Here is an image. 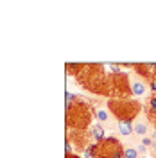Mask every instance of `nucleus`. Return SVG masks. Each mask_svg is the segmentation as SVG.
Returning <instances> with one entry per match:
<instances>
[{
    "label": "nucleus",
    "mask_w": 156,
    "mask_h": 158,
    "mask_svg": "<svg viewBox=\"0 0 156 158\" xmlns=\"http://www.w3.org/2000/svg\"><path fill=\"white\" fill-rule=\"evenodd\" d=\"M109 76L111 72L108 65L102 63H83L81 70L76 76L77 85H81L90 94L99 97H109Z\"/></svg>",
    "instance_id": "f257e3e1"
},
{
    "label": "nucleus",
    "mask_w": 156,
    "mask_h": 158,
    "mask_svg": "<svg viewBox=\"0 0 156 158\" xmlns=\"http://www.w3.org/2000/svg\"><path fill=\"white\" fill-rule=\"evenodd\" d=\"M97 108L88 99L77 95L74 102H67L65 106V126L67 129L76 131H88L93 124Z\"/></svg>",
    "instance_id": "f03ea898"
},
{
    "label": "nucleus",
    "mask_w": 156,
    "mask_h": 158,
    "mask_svg": "<svg viewBox=\"0 0 156 158\" xmlns=\"http://www.w3.org/2000/svg\"><path fill=\"white\" fill-rule=\"evenodd\" d=\"M106 106L117 122H135L144 111V104H140L137 99H109Z\"/></svg>",
    "instance_id": "7ed1b4c3"
},
{
    "label": "nucleus",
    "mask_w": 156,
    "mask_h": 158,
    "mask_svg": "<svg viewBox=\"0 0 156 158\" xmlns=\"http://www.w3.org/2000/svg\"><path fill=\"white\" fill-rule=\"evenodd\" d=\"M99 155L97 158H118L124 156V146L122 142H118V138L115 137H106L102 142L97 144Z\"/></svg>",
    "instance_id": "20e7f679"
},
{
    "label": "nucleus",
    "mask_w": 156,
    "mask_h": 158,
    "mask_svg": "<svg viewBox=\"0 0 156 158\" xmlns=\"http://www.w3.org/2000/svg\"><path fill=\"white\" fill-rule=\"evenodd\" d=\"M67 140H68L70 144L74 146V149H76V151H81V153H84V149H86L90 144H93L90 131H76V129H67Z\"/></svg>",
    "instance_id": "39448f33"
},
{
    "label": "nucleus",
    "mask_w": 156,
    "mask_h": 158,
    "mask_svg": "<svg viewBox=\"0 0 156 158\" xmlns=\"http://www.w3.org/2000/svg\"><path fill=\"white\" fill-rule=\"evenodd\" d=\"M133 70L146 83L156 81V63H133Z\"/></svg>",
    "instance_id": "423d86ee"
},
{
    "label": "nucleus",
    "mask_w": 156,
    "mask_h": 158,
    "mask_svg": "<svg viewBox=\"0 0 156 158\" xmlns=\"http://www.w3.org/2000/svg\"><path fill=\"white\" fill-rule=\"evenodd\" d=\"M144 115L149 124L156 126V94H149L144 101Z\"/></svg>",
    "instance_id": "0eeeda50"
},
{
    "label": "nucleus",
    "mask_w": 156,
    "mask_h": 158,
    "mask_svg": "<svg viewBox=\"0 0 156 158\" xmlns=\"http://www.w3.org/2000/svg\"><path fill=\"white\" fill-rule=\"evenodd\" d=\"M104 126L101 124V122H93L92 124V128L88 129L90 131V135H92V140L95 142V144H99V142H102L104 138H106V131H104Z\"/></svg>",
    "instance_id": "6e6552de"
},
{
    "label": "nucleus",
    "mask_w": 156,
    "mask_h": 158,
    "mask_svg": "<svg viewBox=\"0 0 156 158\" xmlns=\"http://www.w3.org/2000/svg\"><path fill=\"white\" fill-rule=\"evenodd\" d=\"M147 90H149V86H147V83L144 81V79H133V81H131L133 97H144V95L147 94Z\"/></svg>",
    "instance_id": "1a4fd4ad"
},
{
    "label": "nucleus",
    "mask_w": 156,
    "mask_h": 158,
    "mask_svg": "<svg viewBox=\"0 0 156 158\" xmlns=\"http://www.w3.org/2000/svg\"><path fill=\"white\" fill-rule=\"evenodd\" d=\"M113 120H115V117L111 115V111L109 110H97L95 111V122H101L102 126H111L113 124ZM117 122V120H115Z\"/></svg>",
    "instance_id": "9d476101"
},
{
    "label": "nucleus",
    "mask_w": 156,
    "mask_h": 158,
    "mask_svg": "<svg viewBox=\"0 0 156 158\" xmlns=\"http://www.w3.org/2000/svg\"><path fill=\"white\" fill-rule=\"evenodd\" d=\"M149 129H151V126H149L147 120H135L133 122V131H135V135H138V137H147Z\"/></svg>",
    "instance_id": "9b49d317"
},
{
    "label": "nucleus",
    "mask_w": 156,
    "mask_h": 158,
    "mask_svg": "<svg viewBox=\"0 0 156 158\" xmlns=\"http://www.w3.org/2000/svg\"><path fill=\"white\" fill-rule=\"evenodd\" d=\"M117 129L122 137H131L133 131V122H117Z\"/></svg>",
    "instance_id": "f8f14e48"
},
{
    "label": "nucleus",
    "mask_w": 156,
    "mask_h": 158,
    "mask_svg": "<svg viewBox=\"0 0 156 158\" xmlns=\"http://www.w3.org/2000/svg\"><path fill=\"white\" fill-rule=\"evenodd\" d=\"M124 158H146V156L140 155L137 148H133V146H126V148H124Z\"/></svg>",
    "instance_id": "ddd939ff"
},
{
    "label": "nucleus",
    "mask_w": 156,
    "mask_h": 158,
    "mask_svg": "<svg viewBox=\"0 0 156 158\" xmlns=\"http://www.w3.org/2000/svg\"><path fill=\"white\" fill-rule=\"evenodd\" d=\"M81 65H83V63H67V65H65V70H67V74H68V76L76 77V76H77V72L81 70Z\"/></svg>",
    "instance_id": "4468645a"
},
{
    "label": "nucleus",
    "mask_w": 156,
    "mask_h": 158,
    "mask_svg": "<svg viewBox=\"0 0 156 158\" xmlns=\"http://www.w3.org/2000/svg\"><path fill=\"white\" fill-rule=\"evenodd\" d=\"M84 158H97V155H99V148H97V144L93 142V144H90L86 149H84Z\"/></svg>",
    "instance_id": "2eb2a0df"
},
{
    "label": "nucleus",
    "mask_w": 156,
    "mask_h": 158,
    "mask_svg": "<svg viewBox=\"0 0 156 158\" xmlns=\"http://www.w3.org/2000/svg\"><path fill=\"white\" fill-rule=\"evenodd\" d=\"M137 149H138V153H140V155H146L147 151H149V149H147L146 146H142V144H138V146H137Z\"/></svg>",
    "instance_id": "dca6fc26"
},
{
    "label": "nucleus",
    "mask_w": 156,
    "mask_h": 158,
    "mask_svg": "<svg viewBox=\"0 0 156 158\" xmlns=\"http://www.w3.org/2000/svg\"><path fill=\"white\" fill-rule=\"evenodd\" d=\"M67 158H83V156H79V155H76V153H72V155H67Z\"/></svg>",
    "instance_id": "f3484780"
},
{
    "label": "nucleus",
    "mask_w": 156,
    "mask_h": 158,
    "mask_svg": "<svg viewBox=\"0 0 156 158\" xmlns=\"http://www.w3.org/2000/svg\"><path fill=\"white\" fill-rule=\"evenodd\" d=\"M154 133H156V126H154Z\"/></svg>",
    "instance_id": "a211bd4d"
},
{
    "label": "nucleus",
    "mask_w": 156,
    "mask_h": 158,
    "mask_svg": "<svg viewBox=\"0 0 156 158\" xmlns=\"http://www.w3.org/2000/svg\"><path fill=\"white\" fill-rule=\"evenodd\" d=\"M118 158H124V156H118Z\"/></svg>",
    "instance_id": "6ab92c4d"
}]
</instances>
